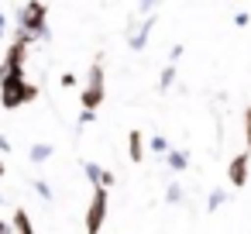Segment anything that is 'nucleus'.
Here are the masks:
<instances>
[{"label": "nucleus", "mask_w": 251, "mask_h": 234, "mask_svg": "<svg viewBox=\"0 0 251 234\" xmlns=\"http://www.w3.org/2000/svg\"><path fill=\"white\" fill-rule=\"evenodd\" d=\"M35 97H38V86H28V83H25V73H21V76H4V79H0V100H4L7 110H14V107L35 100Z\"/></svg>", "instance_id": "1"}, {"label": "nucleus", "mask_w": 251, "mask_h": 234, "mask_svg": "<svg viewBox=\"0 0 251 234\" xmlns=\"http://www.w3.org/2000/svg\"><path fill=\"white\" fill-rule=\"evenodd\" d=\"M100 104H103V59H97V62L90 66V79H86V90H83V107H86V114H93Z\"/></svg>", "instance_id": "2"}, {"label": "nucleus", "mask_w": 251, "mask_h": 234, "mask_svg": "<svg viewBox=\"0 0 251 234\" xmlns=\"http://www.w3.org/2000/svg\"><path fill=\"white\" fill-rule=\"evenodd\" d=\"M21 31L28 38H45L49 35V28H45V7L42 4H28L21 11Z\"/></svg>", "instance_id": "3"}, {"label": "nucleus", "mask_w": 251, "mask_h": 234, "mask_svg": "<svg viewBox=\"0 0 251 234\" xmlns=\"http://www.w3.org/2000/svg\"><path fill=\"white\" fill-rule=\"evenodd\" d=\"M107 220V189H93V200L86 207V234H100Z\"/></svg>", "instance_id": "4"}, {"label": "nucleus", "mask_w": 251, "mask_h": 234, "mask_svg": "<svg viewBox=\"0 0 251 234\" xmlns=\"http://www.w3.org/2000/svg\"><path fill=\"white\" fill-rule=\"evenodd\" d=\"M248 176H251V152H241L227 162V182L234 189H241V186H248Z\"/></svg>", "instance_id": "5"}, {"label": "nucleus", "mask_w": 251, "mask_h": 234, "mask_svg": "<svg viewBox=\"0 0 251 234\" xmlns=\"http://www.w3.org/2000/svg\"><path fill=\"white\" fill-rule=\"evenodd\" d=\"M86 176H90L93 189H107V186H114V172H107V169H100V165H93V162H86Z\"/></svg>", "instance_id": "6"}, {"label": "nucleus", "mask_w": 251, "mask_h": 234, "mask_svg": "<svg viewBox=\"0 0 251 234\" xmlns=\"http://www.w3.org/2000/svg\"><path fill=\"white\" fill-rule=\"evenodd\" d=\"M127 152H131V162H145V138H141V131L127 134Z\"/></svg>", "instance_id": "7"}, {"label": "nucleus", "mask_w": 251, "mask_h": 234, "mask_svg": "<svg viewBox=\"0 0 251 234\" xmlns=\"http://www.w3.org/2000/svg\"><path fill=\"white\" fill-rule=\"evenodd\" d=\"M165 162H169V169H172V172H182V169L189 165V155H186V152H179V148H172V152L165 155Z\"/></svg>", "instance_id": "8"}, {"label": "nucleus", "mask_w": 251, "mask_h": 234, "mask_svg": "<svg viewBox=\"0 0 251 234\" xmlns=\"http://www.w3.org/2000/svg\"><path fill=\"white\" fill-rule=\"evenodd\" d=\"M224 203H227V189H213V193H210V200H206V210L213 213V210H220Z\"/></svg>", "instance_id": "9"}, {"label": "nucleus", "mask_w": 251, "mask_h": 234, "mask_svg": "<svg viewBox=\"0 0 251 234\" xmlns=\"http://www.w3.org/2000/svg\"><path fill=\"white\" fill-rule=\"evenodd\" d=\"M172 83H176V66H172V62H169V66H165V69H162V79H158V90H162V93H165V90H169V86H172Z\"/></svg>", "instance_id": "10"}, {"label": "nucleus", "mask_w": 251, "mask_h": 234, "mask_svg": "<svg viewBox=\"0 0 251 234\" xmlns=\"http://www.w3.org/2000/svg\"><path fill=\"white\" fill-rule=\"evenodd\" d=\"M14 231H18V234H31V220H28V213H25V210H18V213H14Z\"/></svg>", "instance_id": "11"}, {"label": "nucleus", "mask_w": 251, "mask_h": 234, "mask_svg": "<svg viewBox=\"0 0 251 234\" xmlns=\"http://www.w3.org/2000/svg\"><path fill=\"white\" fill-rule=\"evenodd\" d=\"M49 155H52V145H35L31 148V162H45Z\"/></svg>", "instance_id": "12"}, {"label": "nucleus", "mask_w": 251, "mask_h": 234, "mask_svg": "<svg viewBox=\"0 0 251 234\" xmlns=\"http://www.w3.org/2000/svg\"><path fill=\"white\" fill-rule=\"evenodd\" d=\"M244 152H251V104L244 110Z\"/></svg>", "instance_id": "13"}, {"label": "nucleus", "mask_w": 251, "mask_h": 234, "mask_svg": "<svg viewBox=\"0 0 251 234\" xmlns=\"http://www.w3.org/2000/svg\"><path fill=\"white\" fill-rule=\"evenodd\" d=\"M151 152H158V155H169V141H165L162 134H155V138H151Z\"/></svg>", "instance_id": "14"}, {"label": "nucleus", "mask_w": 251, "mask_h": 234, "mask_svg": "<svg viewBox=\"0 0 251 234\" xmlns=\"http://www.w3.org/2000/svg\"><path fill=\"white\" fill-rule=\"evenodd\" d=\"M165 200H169V203H182V186H179V182H172V186H169V193H165Z\"/></svg>", "instance_id": "15"}, {"label": "nucleus", "mask_w": 251, "mask_h": 234, "mask_svg": "<svg viewBox=\"0 0 251 234\" xmlns=\"http://www.w3.org/2000/svg\"><path fill=\"white\" fill-rule=\"evenodd\" d=\"M35 189H38V196H45V200H52V189H49V182H35Z\"/></svg>", "instance_id": "16"}, {"label": "nucleus", "mask_w": 251, "mask_h": 234, "mask_svg": "<svg viewBox=\"0 0 251 234\" xmlns=\"http://www.w3.org/2000/svg\"><path fill=\"white\" fill-rule=\"evenodd\" d=\"M0 234H11V227H7L4 220H0Z\"/></svg>", "instance_id": "17"}, {"label": "nucleus", "mask_w": 251, "mask_h": 234, "mask_svg": "<svg viewBox=\"0 0 251 234\" xmlns=\"http://www.w3.org/2000/svg\"><path fill=\"white\" fill-rule=\"evenodd\" d=\"M0 35H4V18H0Z\"/></svg>", "instance_id": "18"}, {"label": "nucleus", "mask_w": 251, "mask_h": 234, "mask_svg": "<svg viewBox=\"0 0 251 234\" xmlns=\"http://www.w3.org/2000/svg\"><path fill=\"white\" fill-rule=\"evenodd\" d=\"M0 176H4V162H0Z\"/></svg>", "instance_id": "19"}, {"label": "nucleus", "mask_w": 251, "mask_h": 234, "mask_svg": "<svg viewBox=\"0 0 251 234\" xmlns=\"http://www.w3.org/2000/svg\"><path fill=\"white\" fill-rule=\"evenodd\" d=\"M0 200H4V196H0Z\"/></svg>", "instance_id": "20"}]
</instances>
